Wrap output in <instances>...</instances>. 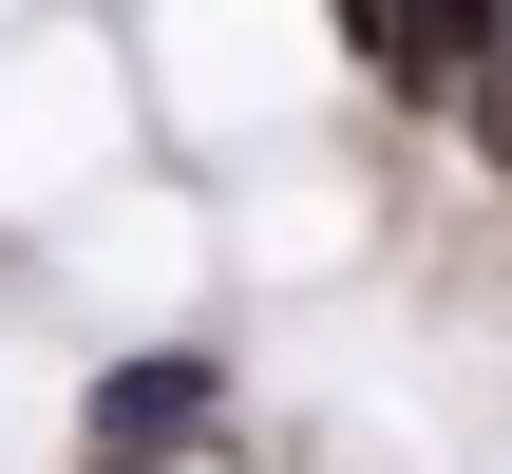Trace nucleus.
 <instances>
[{
    "label": "nucleus",
    "instance_id": "nucleus-1",
    "mask_svg": "<svg viewBox=\"0 0 512 474\" xmlns=\"http://www.w3.org/2000/svg\"><path fill=\"white\" fill-rule=\"evenodd\" d=\"M209 437H228V361L209 342H133L76 399V474H171V456H209Z\"/></svg>",
    "mask_w": 512,
    "mask_h": 474
},
{
    "label": "nucleus",
    "instance_id": "nucleus-2",
    "mask_svg": "<svg viewBox=\"0 0 512 474\" xmlns=\"http://www.w3.org/2000/svg\"><path fill=\"white\" fill-rule=\"evenodd\" d=\"M512 0H342V38H361V76H399V95H437L475 38H494Z\"/></svg>",
    "mask_w": 512,
    "mask_h": 474
},
{
    "label": "nucleus",
    "instance_id": "nucleus-3",
    "mask_svg": "<svg viewBox=\"0 0 512 474\" xmlns=\"http://www.w3.org/2000/svg\"><path fill=\"white\" fill-rule=\"evenodd\" d=\"M437 95H456V133H475V152L512 171V19L475 38V57H456V76H437Z\"/></svg>",
    "mask_w": 512,
    "mask_h": 474
}]
</instances>
